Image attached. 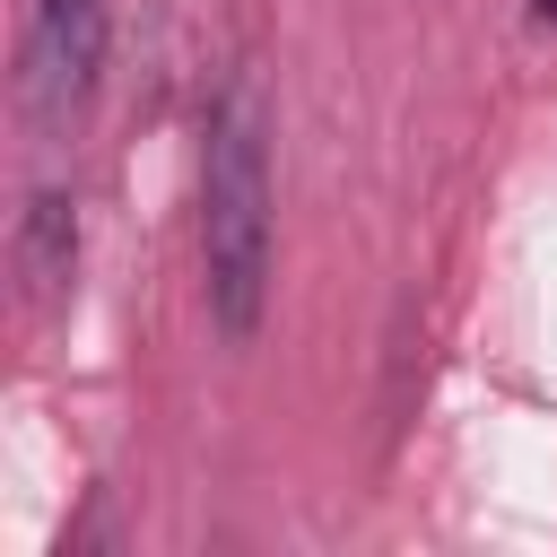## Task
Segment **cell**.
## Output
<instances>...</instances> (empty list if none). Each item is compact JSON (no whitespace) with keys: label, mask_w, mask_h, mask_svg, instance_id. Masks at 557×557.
<instances>
[{"label":"cell","mask_w":557,"mask_h":557,"mask_svg":"<svg viewBox=\"0 0 557 557\" xmlns=\"http://www.w3.org/2000/svg\"><path fill=\"white\" fill-rule=\"evenodd\" d=\"M70 261H78L70 200H61V191H44V200L26 209V278H35V287H61V278H70Z\"/></svg>","instance_id":"obj_3"},{"label":"cell","mask_w":557,"mask_h":557,"mask_svg":"<svg viewBox=\"0 0 557 557\" xmlns=\"http://www.w3.org/2000/svg\"><path fill=\"white\" fill-rule=\"evenodd\" d=\"M104 70V0H26V87L44 113L87 104Z\"/></svg>","instance_id":"obj_2"},{"label":"cell","mask_w":557,"mask_h":557,"mask_svg":"<svg viewBox=\"0 0 557 557\" xmlns=\"http://www.w3.org/2000/svg\"><path fill=\"white\" fill-rule=\"evenodd\" d=\"M531 17H540V26H557V0H531Z\"/></svg>","instance_id":"obj_4"},{"label":"cell","mask_w":557,"mask_h":557,"mask_svg":"<svg viewBox=\"0 0 557 557\" xmlns=\"http://www.w3.org/2000/svg\"><path fill=\"white\" fill-rule=\"evenodd\" d=\"M200 270H209L218 331L252 339L270 296V122L244 78L209 104L200 131Z\"/></svg>","instance_id":"obj_1"}]
</instances>
